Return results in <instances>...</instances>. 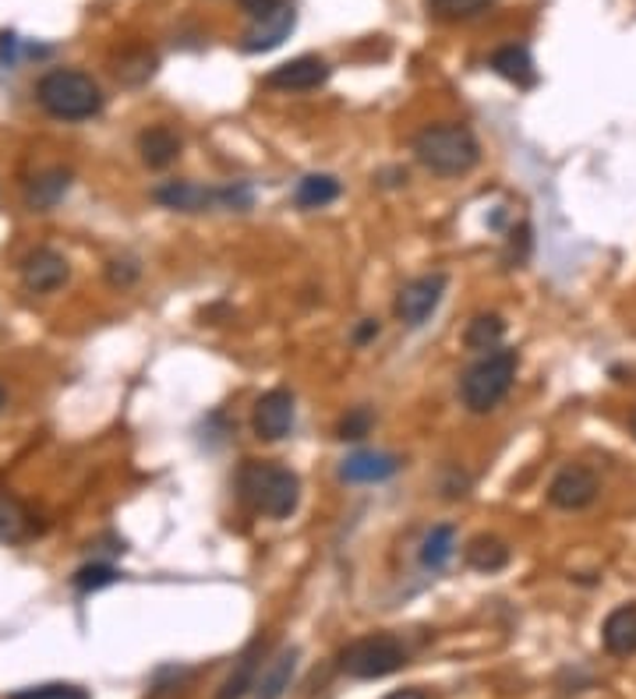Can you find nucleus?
Returning a JSON list of instances; mask_svg holds the SVG:
<instances>
[{
	"label": "nucleus",
	"mask_w": 636,
	"mask_h": 699,
	"mask_svg": "<svg viewBox=\"0 0 636 699\" xmlns=\"http://www.w3.org/2000/svg\"><path fill=\"white\" fill-rule=\"evenodd\" d=\"M241 499L270 520H287L300 502V477L273 459H248L238 473Z\"/></svg>",
	"instance_id": "obj_1"
},
{
	"label": "nucleus",
	"mask_w": 636,
	"mask_h": 699,
	"mask_svg": "<svg viewBox=\"0 0 636 699\" xmlns=\"http://www.w3.org/2000/svg\"><path fill=\"white\" fill-rule=\"evenodd\" d=\"M414 156L435 177H463L481 160V145L471 128L463 124H428L417 131Z\"/></svg>",
	"instance_id": "obj_2"
},
{
	"label": "nucleus",
	"mask_w": 636,
	"mask_h": 699,
	"mask_svg": "<svg viewBox=\"0 0 636 699\" xmlns=\"http://www.w3.org/2000/svg\"><path fill=\"white\" fill-rule=\"evenodd\" d=\"M36 99L57 121H89V117L103 110V92H99L92 75L68 72V67L46 72L36 85Z\"/></svg>",
	"instance_id": "obj_3"
},
{
	"label": "nucleus",
	"mask_w": 636,
	"mask_h": 699,
	"mask_svg": "<svg viewBox=\"0 0 636 699\" xmlns=\"http://www.w3.org/2000/svg\"><path fill=\"white\" fill-rule=\"evenodd\" d=\"M516 368H520L516 350H492V353H484L474 368H467L463 382H460V396H463L467 411L471 414L495 411L516 382Z\"/></svg>",
	"instance_id": "obj_4"
},
{
	"label": "nucleus",
	"mask_w": 636,
	"mask_h": 699,
	"mask_svg": "<svg viewBox=\"0 0 636 699\" xmlns=\"http://www.w3.org/2000/svg\"><path fill=\"white\" fill-rule=\"evenodd\" d=\"M407 664V646L390 633L361 636L340 654V671L358 681H375L399 671Z\"/></svg>",
	"instance_id": "obj_5"
},
{
	"label": "nucleus",
	"mask_w": 636,
	"mask_h": 699,
	"mask_svg": "<svg viewBox=\"0 0 636 699\" xmlns=\"http://www.w3.org/2000/svg\"><path fill=\"white\" fill-rule=\"evenodd\" d=\"M442 294H446V276H442V272H425V276H417V280L399 286L396 318L404 321V326H410V329H421L425 321L435 315V308L442 304Z\"/></svg>",
	"instance_id": "obj_6"
},
{
	"label": "nucleus",
	"mask_w": 636,
	"mask_h": 699,
	"mask_svg": "<svg viewBox=\"0 0 636 699\" xmlns=\"http://www.w3.org/2000/svg\"><path fill=\"white\" fill-rule=\"evenodd\" d=\"M597 499V477L588 467H566L556 473V481L548 484V502L566 513H577V509H588Z\"/></svg>",
	"instance_id": "obj_7"
},
{
	"label": "nucleus",
	"mask_w": 636,
	"mask_h": 699,
	"mask_svg": "<svg viewBox=\"0 0 636 699\" xmlns=\"http://www.w3.org/2000/svg\"><path fill=\"white\" fill-rule=\"evenodd\" d=\"M251 424H255V435L265 438V441L287 438L290 428H294V396L287 389L262 392L259 403H255V417H251Z\"/></svg>",
	"instance_id": "obj_8"
},
{
	"label": "nucleus",
	"mask_w": 636,
	"mask_h": 699,
	"mask_svg": "<svg viewBox=\"0 0 636 699\" xmlns=\"http://www.w3.org/2000/svg\"><path fill=\"white\" fill-rule=\"evenodd\" d=\"M68 276H72V265L54 248H36L22 262V283L32 294H54V290L68 283Z\"/></svg>",
	"instance_id": "obj_9"
},
{
	"label": "nucleus",
	"mask_w": 636,
	"mask_h": 699,
	"mask_svg": "<svg viewBox=\"0 0 636 699\" xmlns=\"http://www.w3.org/2000/svg\"><path fill=\"white\" fill-rule=\"evenodd\" d=\"M326 81H329V64L315 54L294 57V61L279 64L265 75V85H273V89H283V92H308V89H318V85H326Z\"/></svg>",
	"instance_id": "obj_10"
},
{
	"label": "nucleus",
	"mask_w": 636,
	"mask_h": 699,
	"mask_svg": "<svg viewBox=\"0 0 636 699\" xmlns=\"http://www.w3.org/2000/svg\"><path fill=\"white\" fill-rule=\"evenodd\" d=\"M294 25H297V11L290 4H283L279 11L251 22V29L244 32V40H241V50H244V54H270V50H276L283 40H290Z\"/></svg>",
	"instance_id": "obj_11"
},
{
	"label": "nucleus",
	"mask_w": 636,
	"mask_h": 699,
	"mask_svg": "<svg viewBox=\"0 0 636 699\" xmlns=\"http://www.w3.org/2000/svg\"><path fill=\"white\" fill-rule=\"evenodd\" d=\"M153 198L163 209H174V212H206L212 206H220V187H206L195 181H166L156 187Z\"/></svg>",
	"instance_id": "obj_12"
},
{
	"label": "nucleus",
	"mask_w": 636,
	"mask_h": 699,
	"mask_svg": "<svg viewBox=\"0 0 636 699\" xmlns=\"http://www.w3.org/2000/svg\"><path fill=\"white\" fill-rule=\"evenodd\" d=\"M404 467L393 452H354L343 459L340 477L350 484H379V481H390V477Z\"/></svg>",
	"instance_id": "obj_13"
},
{
	"label": "nucleus",
	"mask_w": 636,
	"mask_h": 699,
	"mask_svg": "<svg viewBox=\"0 0 636 699\" xmlns=\"http://www.w3.org/2000/svg\"><path fill=\"white\" fill-rule=\"evenodd\" d=\"M297 657H300L297 646H287V651H279L265 668H259L251 699H283V692L290 689V678L297 671Z\"/></svg>",
	"instance_id": "obj_14"
},
{
	"label": "nucleus",
	"mask_w": 636,
	"mask_h": 699,
	"mask_svg": "<svg viewBox=\"0 0 636 699\" xmlns=\"http://www.w3.org/2000/svg\"><path fill=\"white\" fill-rule=\"evenodd\" d=\"M601 640H605V651L612 657L636 654V604L615 608L605 619V625H601Z\"/></svg>",
	"instance_id": "obj_15"
},
{
	"label": "nucleus",
	"mask_w": 636,
	"mask_h": 699,
	"mask_svg": "<svg viewBox=\"0 0 636 699\" xmlns=\"http://www.w3.org/2000/svg\"><path fill=\"white\" fill-rule=\"evenodd\" d=\"M139 152L149 170H166L180 156V139L166 124H153L139 134Z\"/></svg>",
	"instance_id": "obj_16"
},
{
	"label": "nucleus",
	"mask_w": 636,
	"mask_h": 699,
	"mask_svg": "<svg viewBox=\"0 0 636 699\" xmlns=\"http://www.w3.org/2000/svg\"><path fill=\"white\" fill-rule=\"evenodd\" d=\"M68 187H72V174L68 170H46V174L40 177H32L29 187H25V206L32 212H46V209H54L57 201L68 195Z\"/></svg>",
	"instance_id": "obj_17"
},
{
	"label": "nucleus",
	"mask_w": 636,
	"mask_h": 699,
	"mask_svg": "<svg viewBox=\"0 0 636 699\" xmlns=\"http://www.w3.org/2000/svg\"><path fill=\"white\" fill-rule=\"evenodd\" d=\"M492 72L498 78H506L513 85H520V89H530L534 81H538V72H534V61L527 54V46H502L492 54Z\"/></svg>",
	"instance_id": "obj_18"
},
{
	"label": "nucleus",
	"mask_w": 636,
	"mask_h": 699,
	"mask_svg": "<svg viewBox=\"0 0 636 699\" xmlns=\"http://www.w3.org/2000/svg\"><path fill=\"white\" fill-rule=\"evenodd\" d=\"M463 558H467V566H471L474 572H489L492 576V572L509 566V548H506V540L481 534V537H474L471 544H467Z\"/></svg>",
	"instance_id": "obj_19"
},
{
	"label": "nucleus",
	"mask_w": 636,
	"mask_h": 699,
	"mask_svg": "<svg viewBox=\"0 0 636 699\" xmlns=\"http://www.w3.org/2000/svg\"><path fill=\"white\" fill-rule=\"evenodd\" d=\"M340 198V181L332 174H308L294 187V206L297 209H326L329 201Z\"/></svg>",
	"instance_id": "obj_20"
},
{
	"label": "nucleus",
	"mask_w": 636,
	"mask_h": 699,
	"mask_svg": "<svg viewBox=\"0 0 636 699\" xmlns=\"http://www.w3.org/2000/svg\"><path fill=\"white\" fill-rule=\"evenodd\" d=\"M259 646H251V651L241 654L238 668H233L227 675V681L220 686V692H216V699H244L251 689H255V678H259Z\"/></svg>",
	"instance_id": "obj_21"
},
{
	"label": "nucleus",
	"mask_w": 636,
	"mask_h": 699,
	"mask_svg": "<svg viewBox=\"0 0 636 699\" xmlns=\"http://www.w3.org/2000/svg\"><path fill=\"white\" fill-rule=\"evenodd\" d=\"M502 336H506V321H502L498 315H478V318L467 321L463 343H467V350L489 353V350H498Z\"/></svg>",
	"instance_id": "obj_22"
},
{
	"label": "nucleus",
	"mask_w": 636,
	"mask_h": 699,
	"mask_svg": "<svg viewBox=\"0 0 636 699\" xmlns=\"http://www.w3.org/2000/svg\"><path fill=\"white\" fill-rule=\"evenodd\" d=\"M29 534V509L22 505L19 494L0 491V540L19 544Z\"/></svg>",
	"instance_id": "obj_23"
},
{
	"label": "nucleus",
	"mask_w": 636,
	"mask_h": 699,
	"mask_svg": "<svg viewBox=\"0 0 636 699\" xmlns=\"http://www.w3.org/2000/svg\"><path fill=\"white\" fill-rule=\"evenodd\" d=\"M453 551H457V531L453 526H431V534L425 537V544H421V566L425 569H446V561L453 558Z\"/></svg>",
	"instance_id": "obj_24"
},
{
	"label": "nucleus",
	"mask_w": 636,
	"mask_h": 699,
	"mask_svg": "<svg viewBox=\"0 0 636 699\" xmlns=\"http://www.w3.org/2000/svg\"><path fill=\"white\" fill-rule=\"evenodd\" d=\"M153 72H156V57L145 54V50H131V54L117 61V78L124 85H142L153 78Z\"/></svg>",
	"instance_id": "obj_25"
},
{
	"label": "nucleus",
	"mask_w": 636,
	"mask_h": 699,
	"mask_svg": "<svg viewBox=\"0 0 636 699\" xmlns=\"http://www.w3.org/2000/svg\"><path fill=\"white\" fill-rule=\"evenodd\" d=\"M117 579H121V572H117L113 566H107V561H92V566H81L72 576V583H75L78 593H96V590H103V587H113Z\"/></svg>",
	"instance_id": "obj_26"
},
{
	"label": "nucleus",
	"mask_w": 636,
	"mask_h": 699,
	"mask_svg": "<svg viewBox=\"0 0 636 699\" xmlns=\"http://www.w3.org/2000/svg\"><path fill=\"white\" fill-rule=\"evenodd\" d=\"M8 699H92L81 686H72V681H46V686H29L11 692Z\"/></svg>",
	"instance_id": "obj_27"
},
{
	"label": "nucleus",
	"mask_w": 636,
	"mask_h": 699,
	"mask_svg": "<svg viewBox=\"0 0 636 699\" xmlns=\"http://www.w3.org/2000/svg\"><path fill=\"white\" fill-rule=\"evenodd\" d=\"M368 432H372V411H368V406H354V411L340 421V438L343 441H358Z\"/></svg>",
	"instance_id": "obj_28"
},
{
	"label": "nucleus",
	"mask_w": 636,
	"mask_h": 699,
	"mask_svg": "<svg viewBox=\"0 0 636 699\" xmlns=\"http://www.w3.org/2000/svg\"><path fill=\"white\" fill-rule=\"evenodd\" d=\"M492 0H431V8L442 14V19H471V14L484 11Z\"/></svg>",
	"instance_id": "obj_29"
},
{
	"label": "nucleus",
	"mask_w": 636,
	"mask_h": 699,
	"mask_svg": "<svg viewBox=\"0 0 636 699\" xmlns=\"http://www.w3.org/2000/svg\"><path fill=\"white\" fill-rule=\"evenodd\" d=\"M142 276V265L135 262V259H110L107 262V283L110 286H131V283H135Z\"/></svg>",
	"instance_id": "obj_30"
},
{
	"label": "nucleus",
	"mask_w": 636,
	"mask_h": 699,
	"mask_svg": "<svg viewBox=\"0 0 636 699\" xmlns=\"http://www.w3.org/2000/svg\"><path fill=\"white\" fill-rule=\"evenodd\" d=\"M220 206H227V209H251V192L244 184L220 187Z\"/></svg>",
	"instance_id": "obj_31"
},
{
	"label": "nucleus",
	"mask_w": 636,
	"mask_h": 699,
	"mask_svg": "<svg viewBox=\"0 0 636 699\" xmlns=\"http://www.w3.org/2000/svg\"><path fill=\"white\" fill-rule=\"evenodd\" d=\"M283 4H287V0H241V11L251 14V22H255V19H265V14L279 11Z\"/></svg>",
	"instance_id": "obj_32"
},
{
	"label": "nucleus",
	"mask_w": 636,
	"mask_h": 699,
	"mask_svg": "<svg viewBox=\"0 0 636 699\" xmlns=\"http://www.w3.org/2000/svg\"><path fill=\"white\" fill-rule=\"evenodd\" d=\"M375 336H379V321H375V318H364V321H361V329L354 332L358 343H368V339H375Z\"/></svg>",
	"instance_id": "obj_33"
},
{
	"label": "nucleus",
	"mask_w": 636,
	"mask_h": 699,
	"mask_svg": "<svg viewBox=\"0 0 636 699\" xmlns=\"http://www.w3.org/2000/svg\"><path fill=\"white\" fill-rule=\"evenodd\" d=\"M386 699H428L421 689H396V692H390Z\"/></svg>",
	"instance_id": "obj_34"
},
{
	"label": "nucleus",
	"mask_w": 636,
	"mask_h": 699,
	"mask_svg": "<svg viewBox=\"0 0 636 699\" xmlns=\"http://www.w3.org/2000/svg\"><path fill=\"white\" fill-rule=\"evenodd\" d=\"M8 406V392H4V385H0V411H4Z\"/></svg>",
	"instance_id": "obj_35"
},
{
	"label": "nucleus",
	"mask_w": 636,
	"mask_h": 699,
	"mask_svg": "<svg viewBox=\"0 0 636 699\" xmlns=\"http://www.w3.org/2000/svg\"><path fill=\"white\" fill-rule=\"evenodd\" d=\"M629 424H633V435H636V414H633V421H629Z\"/></svg>",
	"instance_id": "obj_36"
}]
</instances>
